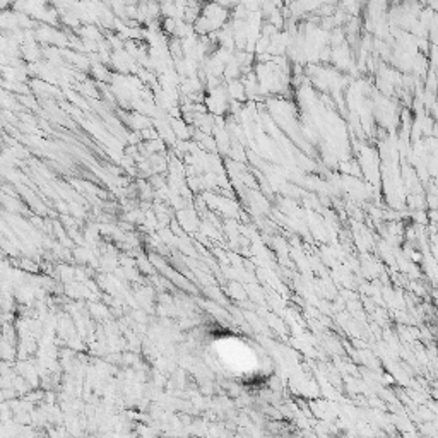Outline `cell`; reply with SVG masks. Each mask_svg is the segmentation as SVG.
I'll use <instances>...</instances> for the list:
<instances>
[{
  "label": "cell",
  "mask_w": 438,
  "mask_h": 438,
  "mask_svg": "<svg viewBox=\"0 0 438 438\" xmlns=\"http://www.w3.org/2000/svg\"><path fill=\"white\" fill-rule=\"evenodd\" d=\"M163 30L168 33V35H175V27H177V19L173 17H163L161 21Z\"/></svg>",
  "instance_id": "6da1fadb"
},
{
  "label": "cell",
  "mask_w": 438,
  "mask_h": 438,
  "mask_svg": "<svg viewBox=\"0 0 438 438\" xmlns=\"http://www.w3.org/2000/svg\"><path fill=\"white\" fill-rule=\"evenodd\" d=\"M213 2L219 4V6H223V7H226V9H229V11H231V9L237 6V4H240V0H213Z\"/></svg>",
  "instance_id": "7a4b0ae2"
}]
</instances>
